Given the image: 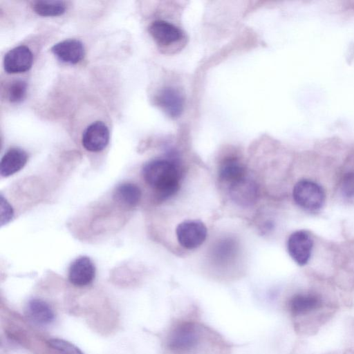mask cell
<instances>
[{
	"mask_svg": "<svg viewBox=\"0 0 354 354\" xmlns=\"http://www.w3.org/2000/svg\"><path fill=\"white\" fill-rule=\"evenodd\" d=\"M246 176L245 167L238 160H225L218 169V178L224 184L230 186Z\"/></svg>",
	"mask_w": 354,
	"mask_h": 354,
	"instance_id": "cell-16",
	"label": "cell"
},
{
	"mask_svg": "<svg viewBox=\"0 0 354 354\" xmlns=\"http://www.w3.org/2000/svg\"><path fill=\"white\" fill-rule=\"evenodd\" d=\"M49 346L60 354H83L73 344L60 339H52L48 341Z\"/></svg>",
	"mask_w": 354,
	"mask_h": 354,
	"instance_id": "cell-20",
	"label": "cell"
},
{
	"mask_svg": "<svg viewBox=\"0 0 354 354\" xmlns=\"http://www.w3.org/2000/svg\"><path fill=\"white\" fill-rule=\"evenodd\" d=\"M201 339L198 326L192 322H184L176 325L169 335L167 346L177 352L189 351L196 346Z\"/></svg>",
	"mask_w": 354,
	"mask_h": 354,
	"instance_id": "cell-3",
	"label": "cell"
},
{
	"mask_svg": "<svg viewBox=\"0 0 354 354\" xmlns=\"http://www.w3.org/2000/svg\"><path fill=\"white\" fill-rule=\"evenodd\" d=\"M341 192L346 198L354 197V171L346 174L341 183Z\"/></svg>",
	"mask_w": 354,
	"mask_h": 354,
	"instance_id": "cell-21",
	"label": "cell"
},
{
	"mask_svg": "<svg viewBox=\"0 0 354 354\" xmlns=\"http://www.w3.org/2000/svg\"><path fill=\"white\" fill-rule=\"evenodd\" d=\"M32 8L35 13L43 17L59 16L66 10V5L62 1H36Z\"/></svg>",
	"mask_w": 354,
	"mask_h": 354,
	"instance_id": "cell-18",
	"label": "cell"
},
{
	"mask_svg": "<svg viewBox=\"0 0 354 354\" xmlns=\"http://www.w3.org/2000/svg\"><path fill=\"white\" fill-rule=\"evenodd\" d=\"M313 247V240L309 233L305 230L295 231L288 237V252L299 266H304L308 262Z\"/></svg>",
	"mask_w": 354,
	"mask_h": 354,
	"instance_id": "cell-5",
	"label": "cell"
},
{
	"mask_svg": "<svg viewBox=\"0 0 354 354\" xmlns=\"http://www.w3.org/2000/svg\"><path fill=\"white\" fill-rule=\"evenodd\" d=\"M50 50L59 61L69 64L79 63L85 55L83 44L74 39L59 41L54 44Z\"/></svg>",
	"mask_w": 354,
	"mask_h": 354,
	"instance_id": "cell-9",
	"label": "cell"
},
{
	"mask_svg": "<svg viewBox=\"0 0 354 354\" xmlns=\"http://www.w3.org/2000/svg\"><path fill=\"white\" fill-rule=\"evenodd\" d=\"M28 160L27 153L20 148L10 149L2 157L0 174L3 177L11 176L21 170Z\"/></svg>",
	"mask_w": 354,
	"mask_h": 354,
	"instance_id": "cell-13",
	"label": "cell"
},
{
	"mask_svg": "<svg viewBox=\"0 0 354 354\" xmlns=\"http://www.w3.org/2000/svg\"><path fill=\"white\" fill-rule=\"evenodd\" d=\"M141 198V191L135 184L124 183L119 185L113 193L114 200L124 207L136 206Z\"/></svg>",
	"mask_w": 354,
	"mask_h": 354,
	"instance_id": "cell-17",
	"label": "cell"
},
{
	"mask_svg": "<svg viewBox=\"0 0 354 354\" xmlns=\"http://www.w3.org/2000/svg\"><path fill=\"white\" fill-rule=\"evenodd\" d=\"M1 209H4V212L1 211V224L3 225L12 219L13 212L10 205L4 200L3 196L1 197Z\"/></svg>",
	"mask_w": 354,
	"mask_h": 354,
	"instance_id": "cell-22",
	"label": "cell"
},
{
	"mask_svg": "<svg viewBox=\"0 0 354 354\" xmlns=\"http://www.w3.org/2000/svg\"><path fill=\"white\" fill-rule=\"evenodd\" d=\"M228 189L231 199L240 206H251L257 200V185L247 176L228 186Z\"/></svg>",
	"mask_w": 354,
	"mask_h": 354,
	"instance_id": "cell-8",
	"label": "cell"
},
{
	"mask_svg": "<svg viewBox=\"0 0 354 354\" xmlns=\"http://www.w3.org/2000/svg\"><path fill=\"white\" fill-rule=\"evenodd\" d=\"M27 84L23 80L13 82L8 89V98L12 103L21 102L26 97Z\"/></svg>",
	"mask_w": 354,
	"mask_h": 354,
	"instance_id": "cell-19",
	"label": "cell"
},
{
	"mask_svg": "<svg viewBox=\"0 0 354 354\" xmlns=\"http://www.w3.org/2000/svg\"><path fill=\"white\" fill-rule=\"evenodd\" d=\"M320 298L312 293H299L293 295L288 302V308L293 315H302L320 308Z\"/></svg>",
	"mask_w": 354,
	"mask_h": 354,
	"instance_id": "cell-14",
	"label": "cell"
},
{
	"mask_svg": "<svg viewBox=\"0 0 354 354\" xmlns=\"http://www.w3.org/2000/svg\"><path fill=\"white\" fill-rule=\"evenodd\" d=\"M95 268L92 261L87 257L76 259L68 270V279L77 286H84L91 283L95 278Z\"/></svg>",
	"mask_w": 354,
	"mask_h": 354,
	"instance_id": "cell-10",
	"label": "cell"
},
{
	"mask_svg": "<svg viewBox=\"0 0 354 354\" xmlns=\"http://www.w3.org/2000/svg\"><path fill=\"white\" fill-rule=\"evenodd\" d=\"M142 176L161 199L174 195L180 187V173L177 165L171 160L156 159L145 165Z\"/></svg>",
	"mask_w": 354,
	"mask_h": 354,
	"instance_id": "cell-1",
	"label": "cell"
},
{
	"mask_svg": "<svg viewBox=\"0 0 354 354\" xmlns=\"http://www.w3.org/2000/svg\"><path fill=\"white\" fill-rule=\"evenodd\" d=\"M159 106L169 116H179L184 107V99L180 92L171 87L162 89L156 96Z\"/></svg>",
	"mask_w": 354,
	"mask_h": 354,
	"instance_id": "cell-12",
	"label": "cell"
},
{
	"mask_svg": "<svg viewBox=\"0 0 354 354\" xmlns=\"http://www.w3.org/2000/svg\"><path fill=\"white\" fill-rule=\"evenodd\" d=\"M149 32L158 44L163 46L178 41L183 35L180 28L162 20H157L151 23Z\"/></svg>",
	"mask_w": 354,
	"mask_h": 354,
	"instance_id": "cell-11",
	"label": "cell"
},
{
	"mask_svg": "<svg viewBox=\"0 0 354 354\" xmlns=\"http://www.w3.org/2000/svg\"><path fill=\"white\" fill-rule=\"evenodd\" d=\"M26 315L29 319L38 325H46L52 322L55 315L50 306L38 299L30 300L27 304Z\"/></svg>",
	"mask_w": 354,
	"mask_h": 354,
	"instance_id": "cell-15",
	"label": "cell"
},
{
	"mask_svg": "<svg viewBox=\"0 0 354 354\" xmlns=\"http://www.w3.org/2000/svg\"><path fill=\"white\" fill-rule=\"evenodd\" d=\"M292 197L295 203L307 211H317L324 205L325 193L323 188L310 180H301L294 186Z\"/></svg>",
	"mask_w": 354,
	"mask_h": 354,
	"instance_id": "cell-2",
	"label": "cell"
},
{
	"mask_svg": "<svg viewBox=\"0 0 354 354\" xmlns=\"http://www.w3.org/2000/svg\"><path fill=\"white\" fill-rule=\"evenodd\" d=\"M109 138L110 133L107 126L102 121H95L84 129L82 143L87 151L99 152L107 146Z\"/></svg>",
	"mask_w": 354,
	"mask_h": 354,
	"instance_id": "cell-6",
	"label": "cell"
},
{
	"mask_svg": "<svg viewBox=\"0 0 354 354\" xmlns=\"http://www.w3.org/2000/svg\"><path fill=\"white\" fill-rule=\"evenodd\" d=\"M33 63V55L26 46H18L10 50L4 56L3 68L10 74L28 71Z\"/></svg>",
	"mask_w": 354,
	"mask_h": 354,
	"instance_id": "cell-7",
	"label": "cell"
},
{
	"mask_svg": "<svg viewBox=\"0 0 354 354\" xmlns=\"http://www.w3.org/2000/svg\"><path fill=\"white\" fill-rule=\"evenodd\" d=\"M178 243L188 250L199 247L205 241L207 230L199 220H186L179 223L176 229Z\"/></svg>",
	"mask_w": 354,
	"mask_h": 354,
	"instance_id": "cell-4",
	"label": "cell"
}]
</instances>
